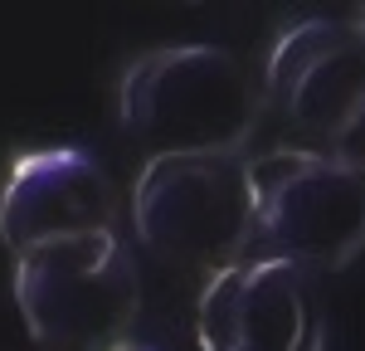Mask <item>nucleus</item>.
Returning a JSON list of instances; mask_svg holds the SVG:
<instances>
[{
    "label": "nucleus",
    "instance_id": "3",
    "mask_svg": "<svg viewBox=\"0 0 365 351\" xmlns=\"http://www.w3.org/2000/svg\"><path fill=\"white\" fill-rule=\"evenodd\" d=\"M253 239L263 259L331 273L365 254V180L307 146H278L249 161Z\"/></svg>",
    "mask_w": 365,
    "mask_h": 351
},
{
    "label": "nucleus",
    "instance_id": "4",
    "mask_svg": "<svg viewBox=\"0 0 365 351\" xmlns=\"http://www.w3.org/2000/svg\"><path fill=\"white\" fill-rule=\"evenodd\" d=\"M141 244L180 268H229L253 244L244 156H151L132 190Z\"/></svg>",
    "mask_w": 365,
    "mask_h": 351
},
{
    "label": "nucleus",
    "instance_id": "2",
    "mask_svg": "<svg viewBox=\"0 0 365 351\" xmlns=\"http://www.w3.org/2000/svg\"><path fill=\"white\" fill-rule=\"evenodd\" d=\"M15 302L44 351H122L141 312L137 259L117 234H83L15 259Z\"/></svg>",
    "mask_w": 365,
    "mask_h": 351
},
{
    "label": "nucleus",
    "instance_id": "8",
    "mask_svg": "<svg viewBox=\"0 0 365 351\" xmlns=\"http://www.w3.org/2000/svg\"><path fill=\"white\" fill-rule=\"evenodd\" d=\"M322 156H327V161H336V166H346L351 176H361V180H365V103L346 117V127H341L336 137L327 142V151H322Z\"/></svg>",
    "mask_w": 365,
    "mask_h": 351
},
{
    "label": "nucleus",
    "instance_id": "10",
    "mask_svg": "<svg viewBox=\"0 0 365 351\" xmlns=\"http://www.w3.org/2000/svg\"><path fill=\"white\" fill-rule=\"evenodd\" d=\"M122 351H156V347H122Z\"/></svg>",
    "mask_w": 365,
    "mask_h": 351
},
{
    "label": "nucleus",
    "instance_id": "1",
    "mask_svg": "<svg viewBox=\"0 0 365 351\" xmlns=\"http://www.w3.org/2000/svg\"><path fill=\"white\" fill-rule=\"evenodd\" d=\"M263 98L249 68L215 44H170L127 63L117 117L151 156H239Z\"/></svg>",
    "mask_w": 365,
    "mask_h": 351
},
{
    "label": "nucleus",
    "instance_id": "7",
    "mask_svg": "<svg viewBox=\"0 0 365 351\" xmlns=\"http://www.w3.org/2000/svg\"><path fill=\"white\" fill-rule=\"evenodd\" d=\"M268 98L287 132L312 137L307 151L322 156L365 103V44L356 39V25L297 20L282 29L268 54Z\"/></svg>",
    "mask_w": 365,
    "mask_h": 351
},
{
    "label": "nucleus",
    "instance_id": "9",
    "mask_svg": "<svg viewBox=\"0 0 365 351\" xmlns=\"http://www.w3.org/2000/svg\"><path fill=\"white\" fill-rule=\"evenodd\" d=\"M351 25H356V39L365 44V10H361V20H351Z\"/></svg>",
    "mask_w": 365,
    "mask_h": 351
},
{
    "label": "nucleus",
    "instance_id": "6",
    "mask_svg": "<svg viewBox=\"0 0 365 351\" xmlns=\"http://www.w3.org/2000/svg\"><path fill=\"white\" fill-rule=\"evenodd\" d=\"M117 234V185L78 146L20 156L0 185V244L20 259L58 239Z\"/></svg>",
    "mask_w": 365,
    "mask_h": 351
},
{
    "label": "nucleus",
    "instance_id": "5",
    "mask_svg": "<svg viewBox=\"0 0 365 351\" xmlns=\"http://www.w3.org/2000/svg\"><path fill=\"white\" fill-rule=\"evenodd\" d=\"M195 332L205 351H322L317 273L287 259L229 263L200 292Z\"/></svg>",
    "mask_w": 365,
    "mask_h": 351
}]
</instances>
